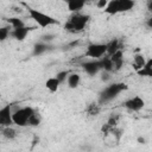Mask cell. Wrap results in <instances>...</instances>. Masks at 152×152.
I'll use <instances>...</instances> for the list:
<instances>
[{
    "mask_svg": "<svg viewBox=\"0 0 152 152\" xmlns=\"http://www.w3.org/2000/svg\"><path fill=\"white\" fill-rule=\"evenodd\" d=\"M89 20V14H81L78 12H75L69 17V20L64 24V30L69 33H80L86 28Z\"/></svg>",
    "mask_w": 152,
    "mask_h": 152,
    "instance_id": "6da1fadb",
    "label": "cell"
},
{
    "mask_svg": "<svg viewBox=\"0 0 152 152\" xmlns=\"http://www.w3.org/2000/svg\"><path fill=\"white\" fill-rule=\"evenodd\" d=\"M127 89H128V86L126 83H122V82L110 83V84H108L106 88H103L100 91L97 102L100 104H104V103L114 100L120 93H122L124 90H127Z\"/></svg>",
    "mask_w": 152,
    "mask_h": 152,
    "instance_id": "7a4b0ae2",
    "label": "cell"
},
{
    "mask_svg": "<svg viewBox=\"0 0 152 152\" xmlns=\"http://www.w3.org/2000/svg\"><path fill=\"white\" fill-rule=\"evenodd\" d=\"M27 12H28V15L30 18L40 27H48V26H51V25H58V20L55 19L53 17L46 14V13H43L38 10H34V8H31V7H27Z\"/></svg>",
    "mask_w": 152,
    "mask_h": 152,
    "instance_id": "3957f363",
    "label": "cell"
},
{
    "mask_svg": "<svg viewBox=\"0 0 152 152\" xmlns=\"http://www.w3.org/2000/svg\"><path fill=\"white\" fill-rule=\"evenodd\" d=\"M36 112L34 108L26 106V107H21V108H17L15 110H13L12 118H13V124L15 126L19 127H25L28 126V118Z\"/></svg>",
    "mask_w": 152,
    "mask_h": 152,
    "instance_id": "277c9868",
    "label": "cell"
},
{
    "mask_svg": "<svg viewBox=\"0 0 152 152\" xmlns=\"http://www.w3.org/2000/svg\"><path fill=\"white\" fill-rule=\"evenodd\" d=\"M104 55H107V45L103 43H90L84 52V56L91 59H100Z\"/></svg>",
    "mask_w": 152,
    "mask_h": 152,
    "instance_id": "5b68a950",
    "label": "cell"
},
{
    "mask_svg": "<svg viewBox=\"0 0 152 152\" xmlns=\"http://www.w3.org/2000/svg\"><path fill=\"white\" fill-rule=\"evenodd\" d=\"M144 106H145V101L139 95H135L124 102V107L131 112H139L140 109L144 108Z\"/></svg>",
    "mask_w": 152,
    "mask_h": 152,
    "instance_id": "8992f818",
    "label": "cell"
},
{
    "mask_svg": "<svg viewBox=\"0 0 152 152\" xmlns=\"http://www.w3.org/2000/svg\"><path fill=\"white\" fill-rule=\"evenodd\" d=\"M12 104H6L0 109V126L6 127V126H12L13 124V118H12Z\"/></svg>",
    "mask_w": 152,
    "mask_h": 152,
    "instance_id": "52a82bcc",
    "label": "cell"
},
{
    "mask_svg": "<svg viewBox=\"0 0 152 152\" xmlns=\"http://www.w3.org/2000/svg\"><path fill=\"white\" fill-rule=\"evenodd\" d=\"M81 65H82V69L89 76H95L96 74H99V71L102 70L100 59H91V61H88V62H83Z\"/></svg>",
    "mask_w": 152,
    "mask_h": 152,
    "instance_id": "ba28073f",
    "label": "cell"
},
{
    "mask_svg": "<svg viewBox=\"0 0 152 152\" xmlns=\"http://www.w3.org/2000/svg\"><path fill=\"white\" fill-rule=\"evenodd\" d=\"M32 30V27H28V26H21V27H18V28H12L11 31V37L14 38L15 40H19V42H23L26 36L28 34V32Z\"/></svg>",
    "mask_w": 152,
    "mask_h": 152,
    "instance_id": "9c48e42d",
    "label": "cell"
},
{
    "mask_svg": "<svg viewBox=\"0 0 152 152\" xmlns=\"http://www.w3.org/2000/svg\"><path fill=\"white\" fill-rule=\"evenodd\" d=\"M110 59H112V62L114 64V72L119 71L124 66V52H122V49H120L116 52H114L113 55H110Z\"/></svg>",
    "mask_w": 152,
    "mask_h": 152,
    "instance_id": "30bf717a",
    "label": "cell"
},
{
    "mask_svg": "<svg viewBox=\"0 0 152 152\" xmlns=\"http://www.w3.org/2000/svg\"><path fill=\"white\" fill-rule=\"evenodd\" d=\"M65 2L68 6V10L70 12L75 13V12H80L83 8L87 0H65Z\"/></svg>",
    "mask_w": 152,
    "mask_h": 152,
    "instance_id": "8fae6325",
    "label": "cell"
},
{
    "mask_svg": "<svg viewBox=\"0 0 152 152\" xmlns=\"http://www.w3.org/2000/svg\"><path fill=\"white\" fill-rule=\"evenodd\" d=\"M106 45H107V55H109V56L113 55L114 52H116L118 50L122 49V44L119 38H113L112 40L106 43Z\"/></svg>",
    "mask_w": 152,
    "mask_h": 152,
    "instance_id": "7c38bea8",
    "label": "cell"
},
{
    "mask_svg": "<svg viewBox=\"0 0 152 152\" xmlns=\"http://www.w3.org/2000/svg\"><path fill=\"white\" fill-rule=\"evenodd\" d=\"M100 110H101V104L99 102H95V101L87 104L86 109H84V112L88 116H96L100 114Z\"/></svg>",
    "mask_w": 152,
    "mask_h": 152,
    "instance_id": "4fadbf2b",
    "label": "cell"
},
{
    "mask_svg": "<svg viewBox=\"0 0 152 152\" xmlns=\"http://www.w3.org/2000/svg\"><path fill=\"white\" fill-rule=\"evenodd\" d=\"M49 44L48 43H44V42H38L33 45L32 48V56H40L43 53H45L48 50H49Z\"/></svg>",
    "mask_w": 152,
    "mask_h": 152,
    "instance_id": "5bb4252c",
    "label": "cell"
},
{
    "mask_svg": "<svg viewBox=\"0 0 152 152\" xmlns=\"http://www.w3.org/2000/svg\"><path fill=\"white\" fill-rule=\"evenodd\" d=\"M146 61H147V59L145 58L144 55H141V53H135V55L133 56V63H132L133 69H134L135 71H138L139 69H141L142 66H145Z\"/></svg>",
    "mask_w": 152,
    "mask_h": 152,
    "instance_id": "9a60e30c",
    "label": "cell"
},
{
    "mask_svg": "<svg viewBox=\"0 0 152 152\" xmlns=\"http://www.w3.org/2000/svg\"><path fill=\"white\" fill-rule=\"evenodd\" d=\"M103 11H104V13H107L109 15H114L116 13H120L119 12V0H109Z\"/></svg>",
    "mask_w": 152,
    "mask_h": 152,
    "instance_id": "2e32d148",
    "label": "cell"
},
{
    "mask_svg": "<svg viewBox=\"0 0 152 152\" xmlns=\"http://www.w3.org/2000/svg\"><path fill=\"white\" fill-rule=\"evenodd\" d=\"M100 62H101L102 70H106V71H109V72H113L114 71V64H113L109 55H104L103 57H101L100 58Z\"/></svg>",
    "mask_w": 152,
    "mask_h": 152,
    "instance_id": "e0dca14e",
    "label": "cell"
},
{
    "mask_svg": "<svg viewBox=\"0 0 152 152\" xmlns=\"http://www.w3.org/2000/svg\"><path fill=\"white\" fill-rule=\"evenodd\" d=\"M59 86H61V82L57 80L56 76H55V77H50V78H48L46 82H45V87H46V89H48L49 91H51V93L57 91L58 88H59Z\"/></svg>",
    "mask_w": 152,
    "mask_h": 152,
    "instance_id": "ac0fdd59",
    "label": "cell"
},
{
    "mask_svg": "<svg viewBox=\"0 0 152 152\" xmlns=\"http://www.w3.org/2000/svg\"><path fill=\"white\" fill-rule=\"evenodd\" d=\"M1 134H2V137L6 138L7 140H13V139H15L17 135H18L17 131H15L13 127H11V126L1 127Z\"/></svg>",
    "mask_w": 152,
    "mask_h": 152,
    "instance_id": "d6986e66",
    "label": "cell"
},
{
    "mask_svg": "<svg viewBox=\"0 0 152 152\" xmlns=\"http://www.w3.org/2000/svg\"><path fill=\"white\" fill-rule=\"evenodd\" d=\"M66 82H68V86H69V88H71V89H75V88H77V87L80 86V82H81V76H80L78 74H75V72H72V74H69Z\"/></svg>",
    "mask_w": 152,
    "mask_h": 152,
    "instance_id": "ffe728a7",
    "label": "cell"
},
{
    "mask_svg": "<svg viewBox=\"0 0 152 152\" xmlns=\"http://www.w3.org/2000/svg\"><path fill=\"white\" fill-rule=\"evenodd\" d=\"M135 5L134 0H119V12H128Z\"/></svg>",
    "mask_w": 152,
    "mask_h": 152,
    "instance_id": "44dd1931",
    "label": "cell"
},
{
    "mask_svg": "<svg viewBox=\"0 0 152 152\" xmlns=\"http://www.w3.org/2000/svg\"><path fill=\"white\" fill-rule=\"evenodd\" d=\"M7 24L12 26V28H18V27H21V26H25V23L23 21V19H20L19 17H12V18H8L6 19Z\"/></svg>",
    "mask_w": 152,
    "mask_h": 152,
    "instance_id": "7402d4cb",
    "label": "cell"
},
{
    "mask_svg": "<svg viewBox=\"0 0 152 152\" xmlns=\"http://www.w3.org/2000/svg\"><path fill=\"white\" fill-rule=\"evenodd\" d=\"M40 122H42V118H40L39 113L36 110V112L28 118V126H31V127H37V126L40 125Z\"/></svg>",
    "mask_w": 152,
    "mask_h": 152,
    "instance_id": "603a6c76",
    "label": "cell"
},
{
    "mask_svg": "<svg viewBox=\"0 0 152 152\" xmlns=\"http://www.w3.org/2000/svg\"><path fill=\"white\" fill-rule=\"evenodd\" d=\"M12 26L11 25H7V26H2L0 28V42H5L7 39L8 36H11V30Z\"/></svg>",
    "mask_w": 152,
    "mask_h": 152,
    "instance_id": "cb8c5ba5",
    "label": "cell"
},
{
    "mask_svg": "<svg viewBox=\"0 0 152 152\" xmlns=\"http://www.w3.org/2000/svg\"><path fill=\"white\" fill-rule=\"evenodd\" d=\"M139 76H141V77H152V68L151 66H147V65H145V66H142L141 69H139L138 71H135Z\"/></svg>",
    "mask_w": 152,
    "mask_h": 152,
    "instance_id": "d4e9b609",
    "label": "cell"
},
{
    "mask_svg": "<svg viewBox=\"0 0 152 152\" xmlns=\"http://www.w3.org/2000/svg\"><path fill=\"white\" fill-rule=\"evenodd\" d=\"M119 120H120V114L113 113V114L109 115V118H108V120H107V124H109L110 126H118Z\"/></svg>",
    "mask_w": 152,
    "mask_h": 152,
    "instance_id": "484cf974",
    "label": "cell"
},
{
    "mask_svg": "<svg viewBox=\"0 0 152 152\" xmlns=\"http://www.w3.org/2000/svg\"><path fill=\"white\" fill-rule=\"evenodd\" d=\"M69 71L68 70H62V71H59V72H57V75H56V77H57V80L61 82V84L62 83H64L66 80H68V76H69Z\"/></svg>",
    "mask_w": 152,
    "mask_h": 152,
    "instance_id": "4316f807",
    "label": "cell"
},
{
    "mask_svg": "<svg viewBox=\"0 0 152 152\" xmlns=\"http://www.w3.org/2000/svg\"><path fill=\"white\" fill-rule=\"evenodd\" d=\"M114 126H110L109 124H103L102 126H101V133L104 135V137H107V135H110V132H112V128H113Z\"/></svg>",
    "mask_w": 152,
    "mask_h": 152,
    "instance_id": "83f0119b",
    "label": "cell"
},
{
    "mask_svg": "<svg viewBox=\"0 0 152 152\" xmlns=\"http://www.w3.org/2000/svg\"><path fill=\"white\" fill-rule=\"evenodd\" d=\"M110 78H112V76H110V72H109V71H106V70H102V71H101V81H102V82L107 83Z\"/></svg>",
    "mask_w": 152,
    "mask_h": 152,
    "instance_id": "f1b7e54d",
    "label": "cell"
},
{
    "mask_svg": "<svg viewBox=\"0 0 152 152\" xmlns=\"http://www.w3.org/2000/svg\"><path fill=\"white\" fill-rule=\"evenodd\" d=\"M53 38H55L53 34H51V33H46V34H43V36L40 37V40L44 42V43H49V42H51Z\"/></svg>",
    "mask_w": 152,
    "mask_h": 152,
    "instance_id": "f546056e",
    "label": "cell"
},
{
    "mask_svg": "<svg viewBox=\"0 0 152 152\" xmlns=\"http://www.w3.org/2000/svg\"><path fill=\"white\" fill-rule=\"evenodd\" d=\"M107 4H108V0H96V7L100 10H104Z\"/></svg>",
    "mask_w": 152,
    "mask_h": 152,
    "instance_id": "4dcf8cb0",
    "label": "cell"
},
{
    "mask_svg": "<svg viewBox=\"0 0 152 152\" xmlns=\"http://www.w3.org/2000/svg\"><path fill=\"white\" fill-rule=\"evenodd\" d=\"M146 8L150 13H152V0H146Z\"/></svg>",
    "mask_w": 152,
    "mask_h": 152,
    "instance_id": "1f68e13d",
    "label": "cell"
},
{
    "mask_svg": "<svg viewBox=\"0 0 152 152\" xmlns=\"http://www.w3.org/2000/svg\"><path fill=\"white\" fill-rule=\"evenodd\" d=\"M145 25H146V27H147V28H151V30H152V17H150V18L146 20Z\"/></svg>",
    "mask_w": 152,
    "mask_h": 152,
    "instance_id": "d6a6232c",
    "label": "cell"
},
{
    "mask_svg": "<svg viewBox=\"0 0 152 152\" xmlns=\"http://www.w3.org/2000/svg\"><path fill=\"white\" fill-rule=\"evenodd\" d=\"M78 42H80V40H74V42H71V43L69 44V48H74V46H76V45L78 44Z\"/></svg>",
    "mask_w": 152,
    "mask_h": 152,
    "instance_id": "836d02e7",
    "label": "cell"
},
{
    "mask_svg": "<svg viewBox=\"0 0 152 152\" xmlns=\"http://www.w3.org/2000/svg\"><path fill=\"white\" fill-rule=\"evenodd\" d=\"M145 65H147V66H151V68H152V58L147 59V61H146V64H145Z\"/></svg>",
    "mask_w": 152,
    "mask_h": 152,
    "instance_id": "e575fe53",
    "label": "cell"
},
{
    "mask_svg": "<svg viewBox=\"0 0 152 152\" xmlns=\"http://www.w3.org/2000/svg\"><path fill=\"white\" fill-rule=\"evenodd\" d=\"M138 142H139V144H145V139L141 138V137H139V138H138Z\"/></svg>",
    "mask_w": 152,
    "mask_h": 152,
    "instance_id": "d590c367",
    "label": "cell"
},
{
    "mask_svg": "<svg viewBox=\"0 0 152 152\" xmlns=\"http://www.w3.org/2000/svg\"><path fill=\"white\" fill-rule=\"evenodd\" d=\"M89 1H95V0H87V2H89Z\"/></svg>",
    "mask_w": 152,
    "mask_h": 152,
    "instance_id": "8d00e7d4",
    "label": "cell"
}]
</instances>
